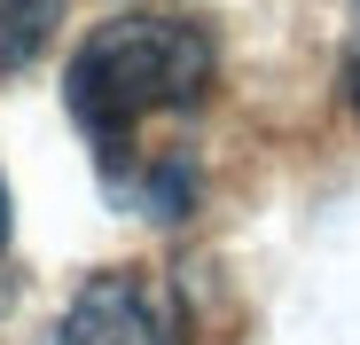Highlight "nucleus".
Here are the masks:
<instances>
[{"label":"nucleus","mask_w":360,"mask_h":345,"mask_svg":"<svg viewBox=\"0 0 360 345\" xmlns=\"http://www.w3.org/2000/svg\"><path fill=\"white\" fill-rule=\"evenodd\" d=\"M345 102L360 110V32H352V47H345Z\"/></svg>","instance_id":"obj_4"},{"label":"nucleus","mask_w":360,"mask_h":345,"mask_svg":"<svg viewBox=\"0 0 360 345\" xmlns=\"http://www.w3.org/2000/svg\"><path fill=\"white\" fill-rule=\"evenodd\" d=\"M55 24H63V0H0V79L24 71L55 39Z\"/></svg>","instance_id":"obj_3"},{"label":"nucleus","mask_w":360,"mask_h":345,"mask_svg":"<svg viewBox=\"0 0 360 345\" xmlns=\"http://www.w3.org/2000/svg\"><path fill=\"white\" fill-rule=\"evenodd\" d=\"M47 345H188V306L149 267H102L79 282Z\"/></svg>","instance_id":"obj_2"},{"label":"nucleus","mask_w":360,"mask_h":345,"mask_svg":"<svg viewBox=\"0 0 360 345\" xmlns=\"http://www.w3.org/2000/svg\"><path fill=\"white\" fill-rule=\"evenodd\" d=\"M0 244H8V181H0Z\"/></svg>","instance_id":"obj_5"},{"label":"nucleus","mask_w":360,"mask_h":345,"mask_svg":"<svg viewBox=\"0 0 360 345\" xmlns=\"http://www.w3.org/2000/svg\"><path fill=\"white\" fill-rule=\"evenodd\" d=\"M219 79V47L204 24L188 16H110L79 39L71 71H63V102L79 134L94 142V165L134 157V134L149 118H188L204 110Z\"/></svg>","instance_id":"obj_1"}]
</instances>
